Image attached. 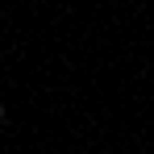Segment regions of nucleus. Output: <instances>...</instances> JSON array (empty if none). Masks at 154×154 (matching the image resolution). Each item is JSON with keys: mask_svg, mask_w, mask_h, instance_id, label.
Returning a JSON list of instances; mask_svg holds the SVG:
<instances>
[{"mask_svg": "<svg viewBox=\"0 0 154 154\" xmlns=\"http://www.w3.org/2000/svg\"><path fill=\"white\" fill-rule=\"evenodd\" d=\"M0 121H4V108H0Z\"/></svg>", "mask_w": 154, "mask_h": 154, "instance_id": "nucleus-1", "label": "nucleus"}]
</instances>
